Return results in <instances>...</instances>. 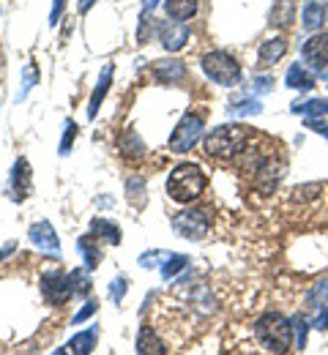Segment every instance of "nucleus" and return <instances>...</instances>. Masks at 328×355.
<instances>
[{
    "instance_id": "1",
    "label": "nucleus",
    "mask_w": 328,
    "mask_h": 355,
    "mask_svg": "<svg viewBox=\"0 0 328 355\" xmlns=\"http://www.w3.org/2000/svg\"><path fill=\"white\" fill-rule=\"evenodd\" d=\"M254 336L268 353H287L293 345V322L282 317L279 311H268L266 317L257 320Z\"/></svg>"
},
{
    "instance_id": "2",
    "label": "nucleus",
    "mask_w": 328,
    "mask_h": 355,
    "mask_svg": "<svg viewBox=\"0 0 328 355\" xmlns=\"http://www.w3.org/2000/svg\"><path fill=\"white\" fill-rule=\"evenodd\" d=\"M205 189V175L197 164H181L175 167L170 178H167V194L175 200V202H191L202 194Z\"/></svg>"
},
{
    "instance_id": "3",
    "label": "nucleus",
    "mask_w": 328,
    "mask_h": 355,
    "mask_svg": "<svg viewBox=\"0 0 328 355\" xmlns=\"http://www.w3.org/2000/svg\"><path fill=\"white\" fill-rule=\"evenodd\" d=\"M249 139V129L241 123H230V126H216L214 132L205 137V153L216 156V159H230L235 156L243 142Z\"/></svg>"
},
{
    "instance_id": "4",
    "label": "nucleus",
    "mask_w": 328,
    "mask_h": 355,
    "mask_svg": "<svg viewBox=\"0 0 328 355\" xmlns=\"http://www.w3.org/2000/svg\"><path fill=\"white\" fill-rule=\"evenodd\" d=\"M202 71L208 74V80H214L216 85H225V88H230L241 80V66L227 52H208L202 58Z\"/></svg>"
},
{
    "instance_id": "5",
    "label": "nucleus",
    "mask_w": 328,
    "mask_h": 355,
    "mask_svg": "<svg viewBox=\"0 0 328 355\" xmlns=\"http://www.w3.org/2000/svg\"><path fill=\"white\" fill-rule=\"evenodd\" d=\"M200 134H202V118L189 112V115H184V121L178 123V129L173 132V137H170V150L173 153H187V150L194 148Z\"/></svg>"
},
{
    "instance_id": "6",
    "label": "nucleus",
    "mask_w": 328,
    "mask_h": 355,
    "mask_svg": "<svg viewBox=\"0 0 328 355\" xmlns=\"http://www.w3.org/2000/svg\"><path fill=\"white\" fill-rule=\"evenodd\" d=\"M173 227L178 235H184L189 241H200L208 232V208H191L184 211L173 219Z\"/></svg>"
},
{
    "instance_id": "7",
    "label": "nucleus",
    "mask_w": 328,
    "mask_h": 355,
    "mask_svg": "<svg viewBox=\"0 0 328 355\" xmlns=\"http://www.w3.org/2000/svg\"><path fill=\"white\" fill-rule=\"evenodd\" d=\"M42 293H44V298H47L49 304H55V306H63L74 295L71 293V282L63 273H47L42 279Z\"/></svg>"
},
{
    "instance_id": "8",
    "label": "nucleus",
    "mask_w": 328,
    "mask_h": 355,
    "mask_svg": "<svg viewBox=\"0 0 328 355\" xmlns=\"http://www.w3.org/2000/svg\"><path fill=\"white\" fill-rule=\"evenodd\" d=\"M8 197L14 202H22L28 194H31V170H28V162L25 159H17L14 170H11V180H8Z\"/></svg>"
},
{
    "instance_id": "9",
    "label": "nucleus",
    "mask_w": 328,
    "mask_h": 355,
    "mask_svg": "<svg viewBox=\"0 0 328 355\" xmlns=\"http://www.w3.org/2000/svg\"><path fill=\"white\" fill-rule=\"evenodd\" d=\"M304 60L312 66V69H318V71H323L328 66V33H318V36H312L307 44H304Z\"/></svg>"
},
{
    "instance_id": "10",
    "label": "nucleus",
    "mask_w": 328,
    "mask_h": 355,
    "mask_svg": "<svg viewBox=\"0 0 328 355\" xmlns=\"http://www.w3.org/2000/svg\"><path fill=\"white\" fill-rule=\"evenodd\" d=\"M159 33H162L164 49H170V52H178V49L189 42V28L181 25V22H175V19H173V22H162Z\"/></svg>"
},
{
    "instance_id": "11",
    "label": "nucleus",
    "mask_w": 328,
    "mask_h": 355,
    "mask_svg": "<svg viewBox=\"0 0 328 355\" xmlns=\"http://www.w3.org/2000/svg\"><path fill=\"white\" fill-rule=\"evenodd\" d=\"M153 71H156V80L164 85H178L187 80V66L181 60H159Z\"/></svg>"
},
{
    "instance_id": "12",
    "label": "nucleus",
    "mask_w": 328,
    "mask_h": 355,
    "mask_svg": "<svg viewBox=\"0 0 328 355\" xmlns=\"http://www.w3.org/2000/svg\"><path fill=\"white\" fill-rule=\"evenodd\" d=\"M31 243L44 249V252H55L58 254V232L49 222H36L31 227Z\"/></svg>"
},
{
    "instance_id": "13",
    "label": "nucleus",
    "mask_w": 328,
    "mask_h": 355,
    "mask_svg": "<svg viewBox=\"0 0 328 355\" xmlns=\"http://www.w3.org/2000/svg\"><path fill=\"white\" fill-rule=\"evenodd\" d=\"M328 17V0H307L304 6V28L318 31Z\"/></svg>"
},
{
    "instance_id": "14",
    "label": "nucleus",
    "mask_w": 328,
    "mask_h": 355,
    "mask_svg": "<svg viewBox=\"0 0 328 355\" xmlns=\"http://www.w3.org/2000/svg\"><path fill=\"white\" fill-rule=\"evenodd\" d=\"M284 52H287V42L284 39H268L260 46L257 60H260V66H274V63H279L282 58H284Z\"/></svg>"
},
{
    "instance_id": "15",
    "label": "nucleus",
    "mask_w": 328,
    "mask_h": 355,
    "mask_svg": "<svg viewBox=\"0 0 328 355\" xmlns=\"http://www.w3.org/2000/svg\"><path fill=\"white\" fill-rule=\"evenodd\" d=\"M96 347V328L91 331H83V334H77L63 350H58V353H66V355H88L94 353Z\"/></svg>"
},
{
    "instance_id": "16",
    "label": "nucleus",
    "mask_w": 328,
    "mask_h": 355,
    "mask_svg": "<svg viewBox=\"0 0 328 355\" xmlns=\"http://www.w3.org/2000/svg\"><path fill=\"white\" fill-rule=\"evenodd\" d=\"M110 83H112V63H107V66H104V71H101V77H98V85H96L94 96H91V104H88V118H96V112H98V104L104 101V96H107V88H110Z\"/></svg>"
},
{
    "instance_id": "17",
    "label": "nucleus",
    "mask_w": 328,
    "mask_h": 355,
    "mask_svg": "<svg viewBox=\"0 0 328 355\" xmlns=\"http://www.w3.org/2000/svg\"><path fill=\"white\" fill-rule=\"evenodd\" d=\"M77 249L83 252V260H85V268L94 270L101 263V249L94 241V235H85V238H77Z\"/></svg>"
},
{
    "instance_id": "18",
    "label": "nucleus",
    "mask_w": 328,
    "mask_h": 355,
    "mask_svg": "<svg viewBox=\"0 0 328 355\" xmlns=\"http://www.w3.org/2000/svg\"><path fill=\"white\" fill-rule=\"evenodd\" d=\"M118 148H121V153L126 159H142L145 156V145H142V139L137 137L135 129H129V132L118 139Z\"/></svg>"
},
{
    "instance_id": "19",
    "label": "nucleus",
    "mask_w": 328,
    "mask_h": 355,
    "mask_svg": "<svg viewBox=\"0 0 328 355\" xmlns=\"http://www.w3.org/2000/svg\"><path fill=\"white\" fill-rule=\"evenodd\" d=\"M167 14L175 22L191 19L197 14V0H167Z\"/></svg>"
},
{
    "instance_id": "20",
    "label": "nucleus",
    "mask_w": 328,
    "mask_h": 355,
    "mask_svg": "<svg viewBox=\"0 0 328 355\" xmlns=\"http://www.w3.org/2000/svg\"><path fill=\"white\" fill-rule=\"evenodd\" d=\"M287 85L298 90H309V88H315V77H312L301 63H295V66H290V71H287Z\"/></svg>"
},
{
    "instance_id": "21",
    "label": "nucleus",
    "mask_w": 328,
    "mask_h": 355,
    "mask_svg": "<svg viewBox=\"0 0 328 355\" xmlns=\"http://www.w3.org/2000/svg\"><path fill=\"white\" fill-rule=\"evenodd\" d=\"M91 232L98 235V238H104V241L112 243V246L121 243V230H118V224L107 222V219H94V222H91Z\"/></svg>"
},
{
    "instance_id": "22",
    "label": "nucleus",
    "mask_w": 328,
    "mask_h": 355,
    "mask_svg": "<svg viewBox=\"0 0 328 355\" xmlns=\"http://www.w3.org/2000/svg\"><path fill=\"white\" fill-rule=\"evenodd\" d=\"M137 353L162 355V353H164V345L159 342V336H156L150 328H142L140 336H137Z\"/></svg>"
},
{
    "instance_id": "23",
    "label": "nucleus",
    "mask_w": 328,
    "mask_h": 355,
    "mask_svg": "<svg viewBox=\"0 0 328 355\" xmlns=\"http://www.w3.org/2000/svg\"><path fill=\"white\" fill-rule=\"evenodd\" d=\"M293 112L307 115V118H326L328 98H312V101H307V104H293Z\"/></svg>"
},
{
    "instance_id": "24",
    "label": "nucleus",
    "mask_w": 328,
    "mask_h": 355,
    "mask_svg": "<svg viewBox=\"0 0 328 355\" xmlns=\"http://www.w3.org/2000/svg\"><path fill=\"white\" fill-rule=\"evenodd\" d=\"M309 306H312V309H320V311L328 309V279L318 282V287H315L312 295H309Z\"/></svg>"
},
{
    "instance_id": "25",
    "label": "nucleus",
    "mask_w": 328,
    "mask_h": 355,
    "mask_svg": "<svg viewBox=\"0 0 328 355\" xmlns=\"http://www.w3.org/2000/svg\"><path fill=\"white\" fill-rule=\"evenodd\" d=\"M290 19H293V3L290 0H279V6H274L271 22L274 25H290Z\"/></svg>"
},
{
    "instance_id": "26",
    "label": "nucleus",
    "mask_w": 328,
    "mask_h": 355,
    "mask_svg": "<svg viewBox=\"0 0 328 355\" xmlns=\"http://www.w3.org/2000/svg\"><path fill=\"white\" fill-rule=\"evenodd\" d=\"M69 282H71V293H77V295H88L91 293V279L83 270L69 273Z\"/></svg>"
},
{
    "instance_id": "27",
    "label": "nucleus",
    "mask_w": 328,
    "mask_h": 355,
    "mask_svg": "<svg viewBox=\"0 0 328 355\" xmlns=\"http://www.w3.org/2000/svg\"><path fill=\"white\" fill-rule=\"evenodd\" d=\"M260 101H241V104H233V107H227V112L230 115H238V118H243V115H260Z\"/></svg>"
},
{
    "instance_id": "28",
    "label": "nucleus",
    "mask_w": 328,
    "mask_h": 355,
    "mask_svg": "<svg viewBox=\"0 0 328 355\" xmlns=\"http://www.w3.org/2000/svg\"><path fill=\"white\" fill-rule=\"evenodd\" d=\"M181 268H187V257H181V254H170V260L162 266V276H164V279H173Z\"/></svg>"
},
{
    "instance_id": "29",
    "label": "nucleus",
    "mask_w": 328,
    "mask_h": 355,
    "mask_svg": "<svg viewBox=\"0 0 328 355\" xmlns=\"http://www.w3.org/2000/svg\"><path fill=\"white\" fill-rule=\"evenodd\" d=\"M126 194H129V200L135 202V205H140V194H145V183H142V178H129V183H126Z\"/></svg>"
},
{
    "instance_id": "30",
    "label": "nucleus",
    "mask_w": 328,
    "mask_h": 355,
    "mask_svg": "<svg viewBox=\"0 0 328 355\" xmlns=\"http://www.w3.org/2000/svg\"><path fill=\"white\" fill-rule=\"evenodd\" d=\"M74 137H77V123L74 121H66V132H63V139H60V156H66L71 150Z\"/></svg>"
},
{
    "instance_id": "31",
    "label": "nucleus",
    "mask_w": 328,
    "mask_h": 355,
    "mask_svg": "<svg viewBox=\"0 0 328 355\" xmlns=\"http://www.w3.org/2000/svg\"><path fill=\"white\" fill-rule=\"evenodd\" d=\"M126 287H129V284H126V279H123V276H118V279L110 284V298H112L115 304H121V298L126 295Z\"/></svg>"
},
{
    "instance_id": "32",
    "label": "nucleus",
    "mask_w": 328,
    "mask_h": 355,
    "mask_svg": "<svg viewBox=\"0 0 328 355\" xmlns=\"http://www.w3.org/2000/svg\"><path fill=\"white\" fill-rule=\"evenodd\" d=\"M293 331L298 334V342H295V350H304V347H307V322H304L301 317H295V320H293Z\"/></svg>"
},
{
    "instance_id": "33",
    "label": "nucleus",
    "mask_w": 328,
    "mask_h": 355,
    "mask_svg": "<svg viewBox=\"0 0 328 355\" xmlns=\"http://www.w3.org/2000/svg\"><path fill=\"white\" fill-rule=\"evenodd\" d=\"M33 83H36V69H31V66H28V69H25V77H22V90H19V96H17L19 101L25 98V93H28V90L33 88Z\"/></svg>"
},
{
    "instance_id": "34",
    "label": "nucleus",
    "mask_w": 328,
    "mask_h": 355,
    "mask_svg": "<svg viewBox=\"0 0 328 355\" xmlns=\"http://www.w3.org/2000/svg\"><path fill=\"white\" fill-rule=\"evenodd\" d=\"M63 6H66V0H55V3H52V11H49V25H52V28L58 25V19H60V14H63Z\"/></svg>"
},
{
    "instance_id": "35",
    "label": "nucleus",
    "mask_w": 328,
    "mask_h": 355,
    "mask_svg": "<svg viewBox=\"0 0 328 355\" xmlns=\"http://www.w3.org/2000/svg\"><path fill=\"white\" fill-rule=\"evenodd\" d=\"M307 126L328 137V121H323V118H307Z\"/></svg>"
},
{
    "instance_id": "36",
    "label": "nucleus",
    "mask_w": 328,
    "mask_h": 355,
    "mask_svg": "<svg viewBox=\"0 0 328 355\" xmlns=\"http://www.w3.org/2000/svg\"><path fill=\"white\" fill-rule=\"evenodd\" d=\"M271 88H274V77H257L254 80V90L257 93H268Z\"/></svg>"
},
{
    "instance_id": "37",
    "label": "nucleus",
    "mask_w": 328,
    "mask_h": 355,
    "mask_svg": "<svg viewBox=\"0 0 328 355\" xmlns=\"http://www.w3.org/2000/svg\"><path fill=\"white\" fill-rule=\"evenodd\" d=\"M96 309H98L96 304H85V306H83V311H77V317H74V325H80V322H85V320H88V317H91V314H94Z\"/></svg>"
},
{
    "instance_id": "38",
    "label": "nucleus",
    "mask_w": 328,
    "mask_h": 355,
    "mask_svg": "<svg viewBox=\"0 0 328 355\" xmlns=\"http://www.w3.org/2000/svg\"><path fill=\"white\" fill-rule=\"evenodd\" d=\"M14 249H17V243H14V241H11V243H6V246L0 249V263H3V257H6V254H11Z\"/></svg>"
},
{
    "instance_id": "39",
    "label": "nucleus",
    "mask_w": 328,
    "mask_h": 355,
    "mask_svg": "<svg viewBox=\"0 0 328 355\" xmlns=\"http://www.w3.org/2000/svg\"><path fill=\"white\" fill-rule=\"evenodd\" d=\"M156 6H159V0H142V11H145V14H148V11H153Z\"/></svg>"
},
{
    "instance_id": "40",
    "label": "nucleus",
    "mask_w": 328,
    "mask_h": 355,
    "mask_svg": "<svg viewBox=\"0 0 328 355\" xmlns=\"http://www.w3.org/2000/svg\"><path fill=\"white\" fill-rule=\"evenodd\" d=\"M94 3H96V0H80V14H85V11H88Z\"/></svg>"
},
{
    "instance_id": "41",
    "label": "nucleus",
    "mask_w": 328,
    "mask_h": 355,
    "mask_svg": "<svg viewBox=\"0 0 328 355\" xmlns=\"http://www.w3.org/2000/svg\"><path fill=\"white\" fill-rule=\"evenodd\" d=\"M318 74H320V80H323V83L328 85V69H323V71H318Z\"/></svg>"
}]
</instances>
